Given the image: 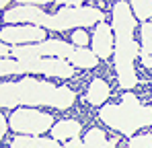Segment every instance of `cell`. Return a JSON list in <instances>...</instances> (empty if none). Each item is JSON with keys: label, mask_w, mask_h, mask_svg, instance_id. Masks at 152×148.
Masks as SVG:
<instances>
[{"label": "cell", "mask_w": 152, "mask_h": 148, "mask_svg": "<svg viewBox=\"0 0 152 148\" xmlns=\"http://www.w3.org/2000/svg\"><path fill=\"white\" fill-rule=\"evenodd\" d=\"M27 72L25 64L21 60H6L0 58V76H8V74H23Z\"/></svg>", "instance_id": "obj_15"}, {"label": "cell", "mask_w": 152, "mask_h": 148, "mask_svg": "<svg viewBox=\"0 0 152 148\" xmlns=\"http://www.w3.org/2000/svg\"><path fill=\"white\" fill-rule=\"evenodd\" d=\"M76 101V93L68 86H53L48 80L21 78L17 82L0 84V107L12 109L19 105H45L53 109H70Z\"/></svg>", "instance_id": "obj_1"}, {"label": "cell", "mask_w": 152, "mask_h": 148, "mask_svg": "<svg viewBox=\"0 0 152 148\" xmlns=\"http://www.w3.org/2000/svg\"><path fill=\"white\" fill-rule=\"evenodd\" d=\"M45 39V29L37 25H23V27H4L0 31V41L12 43V45H23V43H39Z\"/></svg>", "instance_id": "obj_7"}, {"label": "cell", "mask_w": 152, "mask_h": 148, "mask_svg": "<svg viewBox=\"0 0 152 148\" xmlns=\"http://www.w3.org/2000/svg\"><path fill=\"white\" fill-rule=\"evenodd\" d=\"M37 148H62V146L53 138H41V136H37Z\"/></svg>", "instance_id": "obj_18"}, {"label": "cell", "mask_w": 152, "mask_h": 148, "mask_svg": "<svg viewBox=\"0 0 152 148\" xmlns=\"http://www.w3.org/2000/svg\"><path fill=\"white\" fill-rule=\"evenodd\" d=\"M70 64L76 66V68H84V70H91V68H95L97 66V62H99V58H97V53L93 51V49H86V48H78L76 45L72 49V53H70Z\"/></svg>", "instance_id": "obj_11"}, {"label": "cell", "mask_w": 152, "mask_h": 148, "mask_svg": "<svg viewBox=\"0 0 152 148\" xmlns=\"http://www.w3.org/2000/svg\"><path fill=\"white\" fill-rule=\"evenodd\" d=\"M140 33H142V45H140L138 58H140V62H142L144 68L152 70V23L144 21Z\"/></svg>", "instance_id": "obj_9"}, {"label": "cell", "mask_w": 152, "mask_h": 148, "mask_svg": "<svg viewBox=\"0 0 152 148\" xmlns=\"http://www.w3.org/2000/svg\"><path fill=\"white\" fill-rule=\"evenodd\" d=\"M23 64H25L27 72L56 76V78H70L74 74L72 64L66 62L64 58H35V60H29Z\"/></svg>", "instance_id": "obj_6"}, {"label": "cell", "mask_w": 152, "mask_h": 148, "mask_svg": "<svg viewBox=\"0 0 152 148\" xmlns=\"http://www.w3.org/2000/svg\"><path fill=\"white\" fill-rule=\"evenodd\" d=\"M17 2H23V4H51L53 0H17Z\"/></svg>", "instance_id": "obj_22"}, {"label": "cell", "mask_w": 152, "mask_h": 148, "mask_svg": "<svg viewBox=\"0 0 152 148\" xmlns=\"http://www.w3.org/2000/svg\"><path fill=\"white\" fill-rule=\"evenodd\" d=\"M129 8L136 15V19H140L142 23L148 21L152 17V0H129Z\"/></svg>", "instance_id": "obj_14"}, {"label": "cell", "mask_w": 152, "mask_h": 148, "mask_svg": "<svg viewBox=\"0 0 152 148\" xmlns=\"http://www.w3.org/2000/svg\"><path fill=\"white\" fill-rule=\"evenodd\" d=\"M64 148H84V142L78 140V138H70V140L66 142V146H64Z\"/></svg>", "instance_id": "obj_19"}, {"label": "cell", "mask_w": 152, "mask_h": 148, "mask_svg": "<svg viewBox=\"0 0 152 148\" xmlns=\"http://www.w3.org/2000/svg\"><path fill=\"white\" fill-rule=\"evenodd\" d=\"M84 148H115V142L113 140H107L103 130L99 127H93L84 134Z\"/></svg>", "instance_id": "obj_13"}, {"label": "cell", "mask_w": 152, "mask_h": 148, "mask_svg": "<svg viewBox=\"0 0 152 148\" xmlns=\"http://www.w3.org/2000/svg\"><path fill=\"white\" fill-rule=\"evenodd\" d=\"M78 134H80V123L76 119H60L51 125L53 140H70V138H78Z\"/></svg>", "instance_id": "obj_10"}, {"label": "cell", "mask_w": 152, "mask_h": 148, "mask_svg": "<svg viewBox=\"0 0 152 148\" xmlns=\"http://www.w3.org/2000/svg\"><path fill=\"white\" fill-rule=\"evenodd\" d=\"M99 117L111 130L132 136V134H136V130L152 125V107L142 105L136 99V95L126 93L121 97L119 105H113V103L103 105L101 111H99Z\"/></svg>", "instance_id": "obj_4"}, {"label": "cell", "mask_w": 152, "mask_h": 148, "mask_svg": "<svg viewBox=\"0 0 152 148\" xmlns=\"http://www.w3.org/2000/svg\"><path fill=\"white\" fill-rule=\"evenodd\" d=\"M56 4H66V6H80L84 0H53Z\"/></svg>", "instance_id": "obj_20"}, {"label": "cell", "mask_w": 152, "mask_h": 148, "mask_svg": "<svg viewBox=\"0 0 152 148\" xmlns=\"http://www.w3.org/2000/svg\"><path fill=\"white\" fill-rule=\"evenodd\" d=\"M111 95V89L109 84L103 80V78H95L91 84H88V91H86V101L91 105H103Z\"/></svg>", "instance_id": "obj_12"}, {"label": "cell", "mask_w": 152, "mask_h": 148, "mask_svg": "<svg viewBox=\"0 0 152 148\" xmlns=\"http://www.w3.org/2000/svg\"><path fill=\"white\" fill-rule=\"evenodd\" d=\"M134 27L136 19L129 8V4L119 0L113 4V37H115V48H113V58H115V72L121 89H134L138 84V76L134 70V60L140 53V45L134 41Z\"/></svg>", "instance_id": "obj_3"}, {"label": "cell", "mask_w": 152, "mask_h": 148, "mask_svg": "<svg viewBox=\"0 0 152 148\" xmlns=\"http://www.w3.org/2000/svg\"><path fill=\"white\" fill-rule=\"evenodd\" d=\"M6 119H4V115L0 113V142H2V138H4V134H6Z\"/></svg>", "instance_id": "obj_21"}, {"label": "cell", "mask_w": 152, "mask_h": 148, "mask_svg": "<svg viewBox=\"0 0 152 148\" xmlns=\"http://www.w3.org/2000/svg\"><path fill=\"white\" fill-rule=\"evenodd\" d=\"M8 53H10V48H8V43L0 41V58H6Z\"/></svg>", "instance_id": "obj_23"}, {"label": "cell", "mask_w": 152, "mask_h": 148, "mask_svg": "<svg viewBox=\"0 0 152 148\" xmlns=\"http://www.w3.org/2000/svg\"><path fill=\"white\" fill-rule=\"evenodd\" d=\"M4 23H33L51 31H66V29H82L103 21V12L93 6H68L50 15L35 4H19L4 12Z\"/></svg>", "instance_id": "obj_2"}, {"label": "cell", "mask_w": 152, "mask_h": 148, "mask_svg": "<svg viewBox=\"0 0 152 148\" xmlns=\"http://www.w3.org/2000/svg\"><path fill=\"white\" fill-rule=\"evenodd\" d=\"M8 125L17 132V134H25V136H39V134H45L48 130H51L53 125V117L50 113H41L37 109H17L10 119Z\"/></svg>", "instance_id": "obj_5"}, {"label": "cell", "mask_w": 152, "mask_h": 148, "mask_svg": "<svg viewBox=\"0 0 152 148\" xmlns=\"http://www.w3.org/2000/svg\"><path fill=\"white\" fill-rule=\"evenodd\" d=\"M127 148H152V134H140L129 140Z\"/></svg>", "instance_id": "obj_16"}, {"label": "cell", "mask_w": 152, "mask_h": 148, "mask_svg": "<svg viewBox=\"0 0 152 148\" xmlns=\"http://www.w3.org/2000/svg\"><path fill=\"white\" fill-rule=\"evenodd\" d=\"M8 2H10V0H0V8H4V6H6Z\"/></svg>", "instance_id": "obj_24"}, {"label": "cell", "mask_w": 152, "mask_h": 148, "mask_svg": "<svg viewBox=\"0 0 152 148\" xmlns=\"http://www.w3.org/2000/svg\"><path fill=\"white\" fill-rule=\"evenodd\" d=\"M72 41H74V45H78V48H86V43H88V35H86V31H82V29H74V31H72Z\"/></svg>", "instance_id": "obj_17"}, {"label": "cell", "mask_w": 152, "mask_h": 148, "mask_svg": "<svg viewBox=\"0 0 152 148\" xmlns=\"http://www.w3.org/2000/svg\"><path fill=\"white\" fill-rule=\"evenodd\" d=\"M93 51L97 53V58H103V60L113 53V29L105 21L95 25V31H93Z\"/></svg>", "instance_id": "obj_8"}]
</instances>
